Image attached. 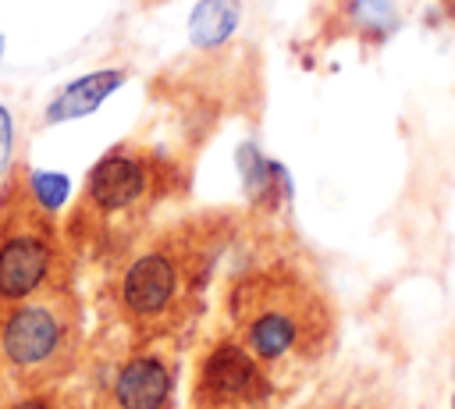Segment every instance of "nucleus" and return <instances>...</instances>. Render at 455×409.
Here are the masks:
<instances>
[{
    "label": "nucleus",
    "mask_w": 455,
    "mask_h": 409,
    "mask_svg": "<svg viewBox=\"0 0 455 409\" xmlns=\"http://www.w3.org/2000/svg\"><path fill=\"white\" fill-rule=\"evenodd\" d=\"M242 210L203 206L153 221L128 249L103 263L100 306L128 341H174L203 306L217 263L242 235Z\"/></svg>",
    "instance_id": "f257e3e1"
},
{
    "label": "nucleus",
    "mask_w": 455,
    "mask_h": 409,
    "mask_svg": "<svg viewBox=\"0 0 455 409\" xmlns=\"http://www.w3.org/2000/svg\"><path fill=\"white\" fill-rule=\"evenodd\" d=\"M228 334L274 377L295 391L338 349L341 313L313 260L288 245H267L245 260L224 288Z\"/></svg>",
    "instance_id": "f03ea898"
},
{
    "label": "nucleus",
    "mask_w": 455,
    "mask_h": 409,
    "mask_svg": "<svg viewBox=\"0 0 455 409\" xmlns=\"http://www.w3.org/2000/svg\"><path fill=\"white\" fill-rule=\"evenodd\" d=\"M188 192V164L146 139H121L82 178L68 210L64 238L75 260L110 263L128 249L156 213Z\"/></svg>",
    "instance_id": "7ed1b4c3"
},
{
    "label": "nucleus",
    "mask_w": 455,
    "mask_h": 409,
    "mask_svg": "<svg viewBox=\"0 0 455 409\" xmlns=\"http://www.w3.org/2000/svg\"><path fill=\"white\" fill-rule=\"evenodd\" d=\"M75 253L53 199L18 160L0 178V317L43 288L75 281Z\"/></svg>",
    "instance_id": "20e7f679"
},
{
    "label": "nucleus",
    "mask_w": 455,
    "mask_h": 409,
    "mask_svg": "<svg viewBox=\"0 0 455 409\" xmlns=\"http://www.w3.org/2000/svg\"><path fill=\"white\" fill-rule=\"evenodd\" d=\"M85 363V320L75 281L43 288L0 317V395L68 384Z\"/></svg>",
    "instance_id": "39448f33"
},
{
    "label": "nucleus",
    "mask_w": 455,
    "mask_h": 409,
    "mask_svg": "<svg viewBox=\"0 0 455 409\" xmlns=\"http://www.w3.org/2000/svg\"><path fill=\"white\" fill-rule=\"evenodd\" d=\"M82 409H174L178 349L174 341H121L92 363Z\"/></svg>",
    "instance_id": "423d86ee"
},
{
    "label": "nucleus",
    "mask_w": 455,
    "mask_h": 409,
    "mask_svg": "<svg viewBox=\"0 0 455 409\" xmlns=\"http://www.w3.org/2000/svg\"><path fill=\"white\" fill-rule=\"evenodd\" d=\"M284 398L288 391L231 334H213L196 356L185 409H277Z\"/></svg>",
    "instance_id": "0eeeda50"
},
{
    "label": "nucleus",
    "mask_w": 455,
    "mask_h": 409,
    "mask_svg": "<svg viewBox=\"0 0 455 409\" xmlns=\"http://www.w3.org/2000/svg\"><path fill=\"white\" fill-rule=\"evenodd\" d=\"M295 409H405L402 391L387 373L370 363H348L313 388Z\"/></svg>",
    "instance_id": "6e6552de"
},
{
    "label": "nucleus",
    "mask_w": 455,
    "mask_h": 409,
    "mask_svg": "<svg viewBox=\"0 0 455 409\" xmlns=\"http://www.w3.org/2000/svg\"><path fill=\"white\" fill-rule=\"evenodd\" d=\"M124 82V71H92L78 82H71L64 92L53 96V103L46 107V121L57 124V121H68V117H82L89 110H96L117 85Z\"/></svg>",
    "instance_id": "1a4fd4ad"
},
{
    "label": "nucleus",
    "mask_w": 455,
    "mask_h": 409,
    "mask_svg": "<svg viewBox=\"0 0 455 409\" xmlns=\"http://www.w3.org/2000/svg\"><path fill=\"white\" fill-rule=\"evenodd\" d=\"M238 21V0H199V7L192 11V43L199 46H213L224 43L231 36Z\"/></svg>",
    "instance_id": "9d476101"
},
{
    "label": "nucleus",
    "mask_w": 455,
    "mask_h": 409,
    "mask_svg": "<svg viewBox=\"0 0 455 409\" xmlns=\"http://www.w3.org/2000/svg\"><path fill=\"white\" fill-rule=\"evenodd\" d=\"M0 409H82L78 391L60 388H46V391H14V395H0Z\"/></svg>",
    "instance_id": "9b49d317"
},
{
    "label": "nucleus",
    "mask_w": 455,
    "mask_h": 409,
    "mask_svg": "<svg viewBox=\"0 0 455 409\" xmlns=\"http://www.w3.org/2000/svg\"><path fill=\"white\" fill-rule=\"evenodd\" d=\"M7 156H11V117L0 107V171L7 167Z\"/></svg>",
    "instance_id": "f8f14e48"
},
{
    "label": "nucleus",
    "mask_w": 455,
    "mask_h": 409,
    "mask_svg": "<svg viewBox=\"0 0 455 409\" xmlns=\"http://www.w3.org/2000/svg\"><path fill=\"white\" fill-rule=\"evenodd\" d=\"M441 4H444V7H448V14L455 18V0H441Z\"/></svg>",
    "instance_id": "ddd939ff"
}]
</instances>
